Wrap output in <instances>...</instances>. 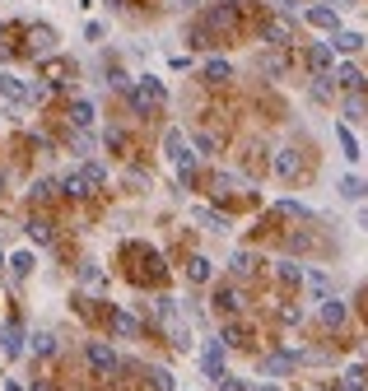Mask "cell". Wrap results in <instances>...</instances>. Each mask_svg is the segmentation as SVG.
<instances>
[{
  "mask_svg": "<svg viewBox=\"0 0 368 391\" xmlns=\"http://www.w3.org/2000/svg\"><path fill=\"white\" fill-rule=\"evenodd\" d=\"M303 284H307V294L317 298V303H322V298H331V275H326V270L303 266Z\"/></svg>",
  "mask_w": 368,
  "mask_h": 391,
  "instance_id": "14",
  "label": "cell"
},
{
  "mask_svg": "<svg viewBox=\"0 0 368 391\" xmlns=\"http://www.w3.org/2000/svg\"><path fill=\"white\" fill-rule=\"evenodd\" d=\"M331 56H336L331 42H312V47H307V65H312V75H326V70H331Z\"/></svg>",
  "mask_w": 368,
  "mask_h": 391,
  "instance_id": "19",
  "label": "cell"
},
{
  "mask_svg": "<svg viewBox=\"0 0 368 391\" xmlns=\"http://www.w3.org/2000/svg\"><path fill=\"white\" fill-rule=\"evenodd\" d=\"M275 275H280V284H303V266H298V261H289V256H285V261H275Z\"/></svg>",
  "mask_w": 368,
  "mask_h": 391,
  "instance_id": "35",
  "label": "cell"
},
{
  "mask_svg": "<svg viewBox=\"0 0 368 391\" xmlns=\"http://www.w3.org/2000/svg\"><path fill=\"white\" fill-rule=\"evenodd\" d=\"M331 79H336L340 89H345V94H364V89H368V75H364V70H359L354 61H345V65H340V70H336Z\"/></svg>",
  "mask_w": 368,
  "mask_h": 391,
  "instance_id": "11",
  "label": "cell"
},
{
  "mask_svg": "<svg viewBox=\"0 0 368 391\" xmlns=\"http://www.w3.org/2000/svg\"><path fill=\"white\" fill-rule=\"evenodd\" d=\"M261 42L271 51H285L294 42V24L289 19H271V24H261Z\"/></svg>",
  "mask_w": 368,
  "mask_h": 391,
  "instance_id": "7",
  "label": "cell"
},
{
  "mask_svg": "<svg viewBox=\"0 0 368 391\" xmlns=\"http://www.w3.org/2000/svg\"><path fill=\"white\" fill-rule=\"evenodd\" d=\"M340 117H345V126H350V122H364V117H368V98L364 94H350L345 103H340Z\"/></svg>",
  "mask_w": 368,
  "mask_h": 391,
  "instance_id": "28",
  "label": "cell"
},
{
  "mask_svg": "<svg viewBox=\"0 0 368 391\" xmlns=\"http://www.w3.org/2000/svg\"><path fill=\"white\" fill-rule=\"evenodd\" d=\"M364 42H368V38H364L359 28H340L336 38H331V51H340V56H354V51H364Z\"/></svg>",
  "mask_w": 368,
  "mask_h": 391,
  "instance_id": "13",
  "label": "cell"
},
{
  "mask_svg": "<svg viewBox=\"0 0 368 391\" xmlns=\"http://www.w3.org/2000/svg\"><path fill=\"white\" fill-rule=\"evenodd\" d=\"M238 24V10L233 5H215V10H205V28L210 33H229Z\"/></svg>",
  "mask_w": 368,
  "mask_h": 391,
  "instance_id": "12",
  "label": "cell"
},
{
  "mask_svg": "<svg viewBox=\"0 0 368 391\" xmlns=\"http://www.w3.org/2000/svg\"><path fill=\"white\" fill-rule=\"evenodd\" d=\"M303 359H312V354H298V349H289V354H266V359H261V373L266 377H289Z\"/></svg>",
  "mask_w": 368,
  "mask_h": 391,
  "instance_id": "6",
  "label": "cell"
},
{
  "mask_svg": "<svg viewBox=\"0 0 368 391\" xmlns=\"http://www.w3.org/2000/svg\"><path fill=\"white\" fill-rule=\"evenodd\" d=\"M84 359H89V368H93V373H98V377H108V382H117V373L126 368V363L117 359V349H112L108 340H89V344H84Z\"/></svg>",
  "mask_w": 368,
  "mask_h": 391,
  "instance_id": "3",
  "label": "cell"
},
{
  "mask_svg": "<svg viewBox=\"0 0 368 391\" xmlns=\"http://www.w3.org/2000/svg\"><path fill=\"white\" fill-rule=\"evenodd\" d=\"M5 266H10V275H15V284H19V280H29V275H33L38 261H33V251H15V256H5Z\"/></svg>",
  "mask_w": 368,
  "mask_h": 391,
  "instance_id": "25",
  "label": "cell"
},
{
  "mask_svg": "<svg viewBox=\"0 0 368 391\" xmlns=\"http://www.w3.org/2000/svg\"><path fill=\"white\" fill-rule=\"evenodd\" d=\"M271 168H275V177H285V182H298V177H303V154H298V149H275Z\"/></svg>",
  "mask_w": 368,
  "mask_h": 391,
  "instance_id": "9",
  "label": "cell"
},
{
  "mask_svg": "<svg viewBox=\"0 0 368 391\" xmlns=\"http://www.w3.org/2000/svg\"><path fill=\"white\" fill-rule=\"evenodd\" d=\"M103 33H108V28H103L98 19H89V24H84V38H89V42H103Z\"/></svg>",
  "mask_w": 368,
  "mask_h": 391,
  "instance_id": "47",
  "label": "cell"
},
{
  "mask_svg": "<svg viewBox=\"0 0 368 391\" xmlns=\"http://www.w3.org/2000/svg\"><path fill=\"white\" fill-rule=\"evenodd\" d=\"M29 349L33 354H42V359H51V354H56V349H61V344H56V335H51V331H38V335H29Z\"/></svg>",
  "mask_w": 368,
  "mask_h": 391,
  "instance_id": "33",
  "label": "cell"
},
{
  "mask_svg": "<svg viewBox=\"0 0 368 391\" xmlns=\"http://www.w3.org/2000/svg\"><path fill=\"white\" fill-rule=\"evenodd\" d=\"M150 387L154 391H177V377H173L168 368H150Z\"/></svg>",
  "mask_w": 368,
  "mask_h": 391,
  "instance_id": "38",
  "label": "cell"
},
{
  "mask_svg": "<svg viewBox=\"0 0 368 391\" xmlns=\"http://www.w3.org/2000/svg\"><path fill=\"white\" fill-rule=\"evenodd\" d=\"M196 168H200V154H196V149H186V154L177 158V177H182V182H191V177H196Z\"/></svg>",
  "mask_w": 368,
  "mask_h": 391,
  "instance_id": "37",
  "label": "cell"
},
{
  "mask_svg": "<svg viewBox=\"0 0 368 391\" xmlns=\"http://www.w3.org/2000/svg\"><path fill=\"white\" fill-rule=\"evenodd\" d=\"M24 228H29V238L38 242V247H51V242H56V233H51V224H47L42 215H33V219L24 224Z\"/></svg>",
  "mask_w": 368,
  "mask_h": 391,
  "instance_id": "27",
  "label": "cell"
},
{
  "mask_svg": "<svg viewBox=\"0 0 368 391\" xmlns=\"http://www.w3.org/2000/svg\"><path fill=\"white\" fill-rule=\"evenodd\" d=\"M336 140H340V154L350 158V163H359V158H364V144L354 140V131H350V126H345V122L336 126Z\"/></svg>",
  "mask_w": 368,
  "mask_h": 391,
  "instance_id": "20",
  "label": "cell"
},
{
  "mask_svg": "<svg viewBox=\"0 0 368 391\" xmlns=\"http://www.w3.org/2000/svg\"><path fill=\"white\" fill-rule=\"evenodd\" d=\"M243 340H247L243 326H224V344H243Z\"/></svg>",
  "mask_w": 368,
  "mask_h": 391,
  "instance_id": "48",
  "label": "cell"
},
{
  "mask_svg": "<svg viewBox=\"0 0 368 391\" xmlns=\"http://www.w3.org/2000/svg\"><path fill=\"white\" fill-rule=\"evenodd\" d=\"M51 47H56V33L47 28V24H33V28H29V51H33V56H47Z\"/></svg>",
  "mask_w": 368,
  "mask_h": 391,
  "instance_id": "17",
  "label": "cell"
},
{
  "mask_svg": "<svg viewBox=\"0 0 368 391\" xmlns=\"http://www.w3.org/2000/svg\"><path fill=\"white\" fill-rule=\"evenodd\" d=\"M168 5H173V10H196L200 0H168Z\"/></svg>",
  "mask_w": 368,
  "mask_h": 391,
  "instance_id": "53",
  "label": "cell"
},
{
  "mask_svg": "<svg viewBox=\"0 0 368 391\" xmlns=\"http://www.w3.org/2000/svg\"><path fill=\"white\" fill-rule=\"evenodd\" d=\"M261 70H266V75H285V56L266 51V56H261Z\"/></svg>",
  "mask_w": 368,
  "mask_h": 391,
  "instance_id": "44",
  "label": "cell"
},
{
  "mask_svg": "<svg viewBox=\"0 0 368 391\" xmlns=\"http://www.w3.org/2000/svg\"><path fill=\"white\" fill-rule=\"evenodd\" d=\"M168 335H173V344H177V349H191V331H186L182 317H177V322L168 326Z\"/></svg>",
  "mask_w": 368,
  "mask_h": 391,
  "instance_id": "39",
  "label": "cell"
},
{
  "mask_svg": "<svg viewBox=\"0 0 368 391\" xmlns=\"http://www.w3.org/2000/svg\"><path fill=\"white\" fill-rule=\"evenodd\" d=\"M108 84L117 89V94H131V89H136V79L126 75V70H112V75H108Z\"/></svg>",
  "mask_w": 368,
  "mask_h": 391,
  "instance_id": "43",
  "label": "cell"
},
{
  "mask_svg": "<svg viewBox=\"0 0 368 391\" xmlns=\"http://www.w3.org/2000/svg\"><path fill=\"white\" fill-rule=\"evenodd\" d=\"M186 280L191 284L215 280V261H210V256H191V261H186Z\"/></svg>",
  "mask_w": 368,
  "mask_h": 391,
  "instance_id": "23",
  "label": "cell"
},
{
  "mask_svg": "<svg viewBox=\"0 0 368 391\" xmlns=\"http://www.w3.org/2000/svg\"><path fill=\"white\" fill-rule=\"evenodd\" d=\"M0 354H5V359L29 354V331L19 326V322H5V326H0Z\"/></svg>",
  "mask_w": 368,
  "mask_h": 391,
  "instance_id": "5",
  "label": "cell"
},
{
  "mask_svg": "<svg viewBox=\"0 0 368 391\" xmlns=\"http://www.w3.org/2000/svg\"><path fill=\"white\" fill-rule=\"evenodd\" d=\"M215 308H219L224 317H233L238 308H243V294H238L233 284H224V289H215Z\"/></svg>",
  "mask_w": 368,
  "mask_h": 391,
  "instance_id": "26",
  "label": "cell"
},
{
  "mask_svg": "<svg viewBox=\"0 0 368 391\" xmlns=\"http://www.w3.org/2000/svg\"><path fill=\"white\" fill-rule=\"evenodd\" d=\"M191 144H196V154H215V149H219V135H210V131H196V140H191Z\"/></svg>",
  "mask_w": 368,
  "mask_h": 391,
  "instance_id": "42",
  "label": "cell"
},
{
  "mask_svg": "<svg viewBox=\"0 0 368 391\" xmlns=\"http://www.w3.org/2000/svg\"><path fill=\"white\" fill-rule=\"evenodd\" d=\"M93 117H98V112H93L89 98H75V103H70V126H75V131H89Z\"/></svg>",
  "mask_w": 368,
  "mask_h": 391,
  "instance_id": "22",
  "label": "cell"
},
{
  "mask_svg": "<svg viewBox=\"0 0 368 391\" xmlns=\"http://www.w3.org/2000/svg\"><path fill=\"white\" fill-rule=\"evenodd\" d=\"M79 284H84V289H98V294H103V289H108V275L93 266V261H84V266H79Z\"/></svg>",
  "mask_w": 368,
  "mask_h": 391,
  "instance_id": "32",
  "label": "cell"
},
{
  "mask_svg": "<svg viewBox=\"0 0 368 391\" xmlns=\"http://www.w3.org/2000/svg\"><path fill=\"white\" fill-rule=\"evenodd\" d=\"M200 373L210 377V382H224V377H229V368H224V340H205V349H200Z\"/></svg>",
  "mask_w": 368,
  "mask_h": 391,
  "instance_id": "4",
  "label": "cell"
},
{
  "mask_svg": "<svg viewBox=\"0 0 368 391\" xmlns=\"http://www.w3.org/2000/svg\"><path fill=\"white\" fill-rule=\"evenodd\" d=\"M0 266H5V251H0Z\"/></svg>",
  "mask_w": 368,
  "mask_h": 391,
  "instance_id": "58",
  "label": "cell"
},
{
  "mask_svg": "<svg viewBox=\"0 0 368 391\" xmlns=\"http://www.w3.org/2000/svg\"><path fill=\"white\" fill-rule=\"evenodd\" d=\"M336 191H340V201H364V196H368V182L359 177V172H345V177L336 182Z\"/></svg>",
  "mask_w": 368,
  "mask_h": 391,
  "instance_id": "18",
  "label": "cell"
},
{
  "mask_svg": "<svg viewBox=\"0 0 368 391\" xmlns=\"http://www.w3.org/2000/svg\"><path fill=\"white\" fill-rule=\"evenodd\" d=\"M103 182H108L103 163H84L79 172H70V177L61 182V191H65V196H75V201H84V196H93V191L103 187Z\"/></svg>",
  "mask_w": 368,
  "mask_h": 391,
  "instance_id": "2",
  "label": "cell"
},
{
  "mask_svg": "<svg viewBox=\"0 0 368 391\" xmlns=\"http://www.w3.org/2000/svg\"><path fill=\"white\" fill-rule=\"evenodd\" d=\"M257 391H285V387H275V382H261V387Z\"/></svg>",
  "mask_w": 368,
  "mask_h": 391,
  "instance_id": "56",
  "label": "cell"
},
{
  "mask_svg": "<svg viewBox=\"0 0 368 391\" xmlns=\"http://www.w3.org/2000/svg\"><path fill=\"white\" fill-rule=\"evenodd\" d=\"M126 187H150V172L145 168H126Z\"/></svg>",
  "mask_w": 368,
  "mask_h": 391,
  "instance_id": "46",
  "label": "cell"
},
{
  "mask_svg": "<svg viewBox=\"0 0 368 391\" xmlns=\"http://www.w3.org/2000/svg\"><path fill=\"white\" fill-rule=\"evenodd\" d=\"M200 79H205V84H229V79H233V65L224 61V56H210V61L200 65Z\"/></svg>",
  "mask_w": 368,
  "mask_h": 391,
  "instance_id": "16",
  "label": "cell"
},
{
  "mask_svg": "<svg viewBox=\"0 0 368 391\" xmlns=\"http://www.w3.org/2000/svg\"><path fill=\"white\" fill-rule=\"evenodd\" d=\"M303 19H307V24H312V28L331 33V38H336V33H340V15H336V10H331V5H307V10H303Z\"/></svg>",
  "mask_w": 368,
  "mask_h": 391,
  "instance_id": "10",
  "label": "cell"
},
{
  "mask_svg": "<svg viewBox=\"0 0 368 391\" xmlns=\"http://www.w3.org/2000/svg\"><path fill=\"white\" fill-rule=\"evenodd\" d=\"M0 187H5V172H0Z\"/></svg>",
  "mask_w": 368,
  "mask_h": 391,
  "instance_id": "59",
  "label": "cell"
},
{
  "mask_svg": "<svg viewBox=\"0 0 368 391\" xmlns=\"http://www.w3.org/2000/svg\"><path fill=\"white\" fill-rule=\"evenodd\" d=\"M354 219H359V228H364V233H368V205H364V210H359V215H354Z\"/></svg>",
  "mask_w": 368,
  "mask_h": 391,
  "instance_id": "54",
  "label": "cell"
},
{
  "mask_svg": "<svg viewBox=\"0 0 368 391\" xmlns=\"http://www.w3.org/2000/svg\"><path fill=\"white\" fill-rule=\"evenodd\" d=\"M229 270H233V275H238V280H252V270H257V256L238 247V251H233V256H229Z\"/></svg>",
  "mask_w": 368,
  "mask_h": 391,
  "instance_id": "30",
  "label": "cell"
},
{
  "mask_svg": "<svg viewBox=\"0 0 368 391\" xmlns=\"http://www.w3.org/2000/svg\"><path fill=\"white\" fill-rule=\"evenodd\" d=\"M154 317H159L163 326H173V322H177V298H154Z\"/></svg>",
  "mask_w": 368,
  "mask_h": 391,
  "instance_id": "36",
  "label": "cell"
},
{
  "mask_svg": "<svg viewBox=\"0 0 368 391\" xmlns=\"http://www.w3.org/2000/svg\"><path fill=\"white\" fill-rule=\"evenodd\" d=\"M307 98H312V103H331V98H336V79H331V75H312Z\"/></svg>",
  "mask_w": 368,
  "mask_h": 391,
  "instance_id": "24",
  "label": "cell"
},
{
  "mask_svg": "<svg viewBox=\"0 0 368 391\" xmlns=\"http://www.w3.org/2000/svg\"><path fill=\"white\" fill-rule=\"evenodd\" d=\"M340 382H345V391H368V368H364V363H350Z\"/></svg>",
  "mask_w": 368,
  "mask_h": 391,
  "instance_id": "34",
  "label": "cell"
},
{
  "mask_svg": "<svg viewBox=\"0 0 368 391\" xmlns=\"http://www.w3.org/2000/svg\"><path fill=\"white\" fill-rule=\"evenodd\" d=\"M5 391H19V387H15V382H10V387H5Z\"/></svg>",
  "mask_w": 368,
  "mask_h": 391,
  "instance_id": "57",
  "label": "cell"
},
{
  "mask_svg": "<svg viewBox=\"0 0 368 391\" xmlns=\"http://www.w3.org/2000/svg\"><path fill=\"white\" fill-rule=\"evenodd\" d=\"M186 149H191V144H186V131H177V126H168V131H163V154H168L173 163H177V158H182Z\"/></svg>",
  "mask_w": 368,
  "mask_h": 391,
  "instance_id": "21",
  "label": "cell"
},
{
  "mask_svg": "<svg viewBox=\"0 0 368 391\" xmlns=\"http://www.w3.org/2000/svg\"><path fill=\"white\" fill-rule=\"evenodd\" d=\"M75 149H79V154H89V149H93V135H89V131H75Z\"/></svg>",
  "mask_w": 368,
  "mask_h": 391,
  "instance_id": "50",
  "label": "cell"
},
{
  "mask_svg": "<svg viewBox=\"0 0 368 391\" xmlns=\"http://www.w3.org/2000/svg\"><path fill=\"white\" fill-rule=\"evenodd\" d=\"M47 196H56V191H51V182H38V187H33V201H47Z\"/></svg>",
  "mask_w": 368,
  "mask_h": 391,
  "instance_id": "52",
  "label": "cell"
},
{
  "mask_svg": "<svg viewBox=\"0 0 368 391\" xmlns=\"http://www.w3.org/2000/svg\"><path fill=\"white\" fill-rule=\"evenodd\" d=\"M271 5H275L280 15H298V0H271Z\"/></svg>",
  "mask_w": 368,
  "mask_h": 391,
  "instance_id": "51",
  "label": "cell"
},
{
  "mask_svg": "<svg viewBox=\"0 0 368 391\" xmlns=\"http://www.w3.org/2000/svg\"><path fill=\"white\" fill-rule=\"evenodd\" d=\"M103 144H108L112 154H126V131H117V126H112V131H103Z\"/></svg>",
  "mask_w": 368,
  "mask_h": 391,
  "instance_id": "41",
  "label": "cell"
},
{
  "mask_svg": "<svg viewBox=\"0 0 368 391\" xmlns=\"http://www.w3.org/2000/svg\"><path fill=\"white\" fill-rule=\"evenodd\" d=\"M322 5H331V10H345V5H354V0H322Z\"/></svg>",
  "mask_w": 368,
  "mask_h": 391,
  "instance_id": "55",
  "label": "cell"
},
{
  "mask_svg": "<svg viewBox=\"0 0 368 391\" xmlns=\"http://www.w3.org/2000/svg\"><path fill=\"white\" fill-rule=\"evenodd\" d=\"M136 313H126V308H117V313H112V335H117V340H126V335H136Z\"/></svg>",
  "mask_w": 368,
  "mask_h": 391,
  "instance_id": "31",
  "label": "cell"
},
{
  "mask_svg": "<svg viewBox=\"0 0 368 391\" xmlns=\"http://www.w3.org/2000/svg\"><path fill=\"white\" fill-rule=\"evenodd\" d=\"M280 322H285V326H298L303 313H298V308H280Z\"/></svg>",
  "mask_w": 368,
  "mask_h": 391,
  "instance_id": "49",
  "label": "cell"
},
{
  "mask_svg": "<svg viewBox=\"0 0 368 391\" xmlns=\"http://www.w3.org/2000/svg\"><path fill=\"white\" fill-rule=\"evenodd\" d=\"M275 215H285V219H307V205H298V201H280V205H275Z\"/></svg>",
  "mask_w": 368,
  "mask_h": 391,
  "instance_id": "40",
  "label": "cell"
},
{
  "mask_svg": "<svg viewBox=\"0 0 368 391\" xmlns=\"http://www.w3.org/2000/svg\"><path fill=\"white\" fill-rule=\"evenodd\" d=\"M126 103H131L136 117H154V112L168 103V84H163L159 75H136V89L126 94Z\"/></svg>",
  "mask_w": 368,
  "mask_h": 391,
  "instance_id": "1",
  "label": "cell"
},
{
  "mask_svg": "<svg viewBox=\"0 0 368 391\" xmlns=\"http://www.w3.org/2000/svg\"><path fill=\"white\" fill-rule=\"evenodd\" d=\"M233 187H238V177H233V172H215V191H219V196H229Z\"/></svg>",
  "mask_w": 368,
  "mask_h": 391,
  "instance_id": "45",
  "label": "cell"
},
{
  "mask_svg": "<svg viewBox=\"0 0 368 391\" xmlns=\"http://www.w3.org/2000/svg\"><path fill=\"white\" fill-rule=\"evenodd\" d=\"M0 94L10 98V103H29L33 84H29V79H19V75H0Z\"/></svg>",
  "mask_w": 368,
  "mask_h": 391,
  "instance_id": "15",
  "label": "cell"
},
{
  "mask_svg": "<svg viewBox=\"0 0 368 391\" xmlns=\"http://www.w3.org/2000/svg\"><path fill=\"white\" fill-rule=\"evenodd\" d=\"M196 219L205 224L210 233H229V228H233V224H229V215H219V210H210V205H200V210H196Z\"/></svg>",
  "mask_w": 368,
  "mask_h": 391,
  "instance_id": "29",
  "label": "cell"
},
{
  "mask_svg": "<svg viewBox=\"0 0 368 391\" xmlns=\"http://www.w3.org/2000/svg\"><path fill=\"white\" fill-rule=\"evenodd\" d=\"M317 322H322V326H331V331H340L345 326V322H350V308H345V298H322V303H317Z\"/></svg>",
  "mask_w": 368,
  "mask_h": 391,
  "instance_id": "8",
  "label": "cell"
}]
</instances>
